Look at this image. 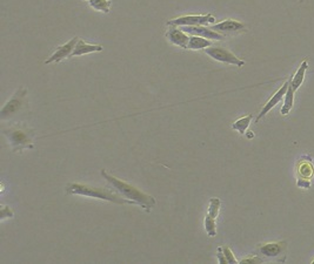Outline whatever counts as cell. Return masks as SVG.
<instances>
[{
    "label": "cell",
    "mask_w": 314,
    "mask_h": 264,
    "mask_svg": "<svg viewBox=\"0 0 314 264\" xmlns=\"http://www.w3.org/2000/svg\"><path fill=\"white\" fill-rule=\"evenodd\" d=\"M100 174L103 175V177L106 181H107L109 186L115 189L117 193H119L120 195H123L124 198H126L127 200L134 201L138 206L144 208L146 211H151L152 208L155 207L156 201L152 195H148L146 194V193L141 191L140 189L133 187L132 184L117 179L116 176L108 174L105 169H101Z\"/></svg>",
    "instance_id": "obj_1"
},
{
    "label": "cell",
    "mask_w": 314,
    "mask_h": 264,
    "mask_svg": "<svg viewBox=\"0 0 314 264\" xmlns=\"http://www.w3.org/2000/svg\"><path fill=\"white\" fill-rule=\"evenodd\" d=\"M66 194L81 195V196H86V198L99 199L117 204H128V206H131V204H137L134 201L123 198V195L117 193L115 189H113V190H109L107 188L93 187L86 183H69L68 186H66Z\"/></svg>",
    "instance_id": "obj_2"
},
{
    "label": "cell",
    "mask_w": 314,
    "mask_h": 264,
    "mask_svg": "<svg viewBox=\"0 0 314 264\" xmlns=\"http://www.w3.org/2000/svg\"><path fill=\"white\" fill-rule=\"evenodd\" d=\"M4 135L9 140L10 146L13 152L21 153L25 149H33V139L35 132L33 129L27 127L26 125H14L10 128L4 129Z\"/></svg>",
    "instance_id": "obj_3"
},
{
    "label": "cell",
    "mask_w": 314,
    "mask_h": 264,
    "mask_svg": "<svg viewBox=\"0 0 314 264\" xmlns=\"http://www.w3.org/2000/svg\"><path fill=\"white\" fill-rule=\"evenodd\" d=\"M297 186L299 188L308 189L312 186L314 177V164L309 156H303L297 164Z\"/></svg>",
    "instance_id": "obj_4"
},
{
    "label": "cell",
    "mask_w": 314,
    "mask_h": 264,
    "mask_svg": "<svg viewBox=\"0 0 314 264\" xmlns=\"http://www.w3.org/2000/svg\"><path fill=\"white\" fill-rule=\"evenodd\" d=\"M215 21V18L212 14H191V15H182L176 17L167 21L168 26H201L209 25Z\"/></svg>",
    "instance_id": "obj_5"
},
{
    "label": "cell",
    "mask_w": 314,
    "mask_h": 264,
    "mask_svg": "<svg viewBox=\"0 0 314 264\" xmlns=\"http://www.w3.org/2000/svg\"><path fill=\"white\" fill-rule=\"evenodd\" d=\"M205 53L211 57L213 60L222 62V64H229V65H234L238 67H242L245 65V61L239 59L238 57H235V54H233L231 51L223 49L220 46H213L207 47L205 50Z\"/></svg>",
    "instance_id": "obj_6"
},
{
    "label": "cell",
    "mask_w": 314,
    "mask_h": 264,
    "mask_svg": "<svg viewBox=\"0 0 314 264\" xmlns=\"http://www.w3.org/2000/svg\"><path fill=\"white\" fill-rule=\"evenodd\" d=\"M26 95H27V89L25 87L19 88L2 108V112H0L2 119H6V117H10L12 115H14L15 113H18L19 110L21 109L24 104H25Z\"/></svg>",
    "instance_id": "obj_7"
},
{
    "label": "cell",
    "mask_w": 314,
    "mask_h": 264,
    "mask_svg": "<svg viewBox=\"0 0 314 264\" xmlns=\"http://www.w3.org/2000/svg\"><path fill=\"white\" fill-rule=\"evenodd\" d=\"M184 32H186L187 34L190 35H198V37H203L209 39V40H219L221 41L225 39V35L221 33L215 32L211 29V27H206V26H182L180 27Z\"/></svg>",
    "instance_id": "obj_8"
},
{
    "label": "cell",
    "mask_w": 314,
    "mask_h": 264,
    "mask_svg": "<svg viewBox=\"0 0 314 264\" xmlns=\"http://www.w3.org/2000/svg\"><path fill=\"white\" fill-rule=\"evenodd\" d=\"M288 86H289V79L287 81H285L284 84H282L281 87L278 89L272 97H271V99L267 102H266L264 107H262V109L260 110V113H259V115L257 116V120H256L257 122L260 121L271 109H273L282 99H284L286 95V92H287V89H288Z\"/></svg>",
    "instance_id": "obj_9"
},
{
    "label": "cell",
    "mask_w": 314,
    "mask_h": 264,
    "mask_svg": "<svg viewBox=\"0 0 314 264\" xmlns=\"http://www.w3.org/2000/svg\"><path fill=\"white\" fill-rule=\"evenodd\" d=\"M286 242H271V243H264L258 247V253L265 256L268 258H277L281 255H285L286 253Z\"/></svg>",
    "instance_id": "obj_10"
},
{
    "label": "cell",
    "mask_w": 314,
    "mask_h": 264,
    "mask_svg": "<svg viewBox=\"0 0 314 264\" xmlns=\"http://www.w3.org/2000/svg\"><path fill=\"white\" fill-rule=\"evenodd\" d=\"M78 40H79V39L76 37V38L71 39V40L69 42H66V44L59 46L56 52H54L45 61V65H50V64H52V62H60L61 60H64V59L70 58L71 54H72L73 52L74 47H76L77 45Z\"/></svg>",
    "instance_id": "obj_11"
},
{
    "label": "cell",
    "mask_w": 314,
    "mask_h": 264,
    "mask_svg": "<svg viewBox=\"0 0 314 264\" xmlns=\"http://www.w3.org/2000/svg\"><path fill=\"white\" fill-rule=\"evenodd\" d=\"M211 29L215 31V32L221 34H234L239 32H244L246 31V25L240 21L232 20V19H227L219 23L211 26Z\"/></svg>",
    "instance_id": "obj_12"
},
{
    "label": "cell",
    "mask_w": 314,
    "mask_h": 264,
    "mask_svg": "<svg viewBox=\"0 0 314 264\" xmlns=\"http://www.w3.org/2000/svg\"><path fill=\"white\" fill-rule=\"evenodd\" d=\"M166 37L168 40H170L172 44L182 47V49H187L188 41H190V35H188L186 32H184L182 29H178V27L175 26H170V29H168Z\"/></svg>",
    "instance_id": "obj_13"
},
{
    "label": "cell",
    "mask_w": 314,
    "mask_h": 264,
    "mask_svg": "<svg viewBox=\"0 0 314 264\" xmlns=\"http://www.w3.org/2000/svg\"><path fill=\"white\" fill-rule=\"evenodd\" d=\"M103 50H104V47L101 45L87 44L85 40L79 39L76 47H74L72 54H71V57H80V55L93 53V52H101Z\"/></svg>",
    "instance_id": "obj_14"
},
{
    "label": "cell",
    "mask_w": 314,
    "mask_h": 264,
    "mask_svg": "<svg viewBox=\"0 0 314 264\" xmlns=\"http://www.w3.org/2000/svg\"><path fill=\"white\" fill-rule=\"evenodd\" d=\"M308 68V61L305 60L301 62V65L299 66V68L297 69V72L293 74V76L289 78V81H291V86L294 92H297L298 89L300 88V86L303 85L306 70Z\"/></svg>",
    "instance_id": "obj_15"
},
{
    "label": "cell",
    "mask_w": 314,
    "mask_h": 264,
    "mask_svg": "<svg viewBox=\"0 0 314 264\" xmlns=\"http://www.w3.org/2000/svg\"><path fill=\"white\" fill-rule=\"evenodd\" d=\"M212 42L211 40L203 37H198V35H190V41H188L187 49L188 50H206L207 47H211Z\"/></svg>",
    "instance_id": "obj_16"
},
{
    "label": "cell",
    "mask_w": 314,
    "mask_h": 264,
    "mask_svg": "<svg viewBox=\"0 0 314 264\" xmlns=\"http://www.w3.org/2000/svg\"><path fill=\"white\" fill-rule=\"evenodd\" d=\"M294 90L291 86V81H289V86L287 92H286L285 95V100L284 104H282V107L280 109V114L281 115H287V114L291 112V109L293 107V102H294Z\"/></svg>",
    "instance_id": "obj_17"
},
{
    "label": "cell",
    "mask_w": 314,
    "mask_h": 264,
    "mask_svg": "<svg viewBox=\"0 0 314 264\" xmlns=\"http://www.w3.org/2000/svg\"><path fill=\"white\" fill-rule=\"evenodd\" d=\"M252 119H253L252 114H249V115H246L244 117H240V119H238L237 121L233 122L232 128L234 129V131L240 133L241 135H244V134H246L247 128L250 127V124H251V121H252Z\"/></svg>",
    "instance_id": "obj_18"
},
{
    "label": "cell",
    "mask_w": 314,
    "mask_h": 264,
    "mask_svg": "<svg viewBox=\"0 0 314 264\" xmlns=\"http://www.w3.org/2000/svg\"><path fill=\"white\" fill-rule=\"evenodd\" d=\"M88 5L92 9L104 12V13H108L109 9H111V2L109 0H88Z\"/></svg>",
    "instance_id": "obj_19"
},
{
    "label": "cell",
    "mask_w": 314,
    "mask_h": 264,
    "mask_svg": "<svg viewBox=\"0 0 314 264\" xmlns=\"http://www.w3.org/2000/svg\"><path fill=\"white\" fill-rule=\"evenodd\" d=\"M205 229L207 231V234L211 237H214L217 235V227H215V219L212 218L210 214L206 215L205 218Z\"/></svg>",
    "instance_id": "obj_20"
},
{
    "label": "cell",
    "mask_w": 314,
    "mask_h": 264,
    "mask_svg": "<svg viewBox=\"0 0 314 264\" xmlns=\"http://www.w3.org/2000/svg\"><path fill=\"white\" fill-rule=\"evenodd\" d=\"M220 206H221V202L218 198H213V199L210 200L209 214L212 216V218H214V219L218 218L219 210H220Z\"/></svg>",
    "instance_id": "obj_21"
},
{
    "label": "cell",
    "mask_w": 314,
    "mask_h": 264,
    "mask_svg": "<svg viewBox=\"0 0 314 264\" xmlns=\"http://www.w3.org/2000/svg\"><path fill=\"white\" fill-rule=\"evenodd\" d=\"M14 216V211L10 207L2 206L0 208V220L4 221L5 219H12Z\"/></svg>",
    "instance_id": "obj_22"
},
{
    "label": "cell",
    "mask_w": 314,
    "mask_h": 264,
    "mask_svg": "<svg viewBox=\"0 0 314 264\" xmlns=\"http://www.w3.org/2000/svg\"><path fill=\"white\" fill-rule=\"evenodd\" d=\"M221 248H222V253L227 259V263H238L232 253V250H231V248L229 246H222Z\"/></svg>",
    "instance_id": "obj_23"
},
{
    "label": "cell",
    "mask_w": 314,
    "mask_h": 264,
    "mask_svg": "<svg viewBox=\"0 0 314 264\" xmlns=\"http://www.w3.org/2000/svg\"><path fill=\"white\" fill-rule=\"evenodd\" d=\"M240 263L241 264H245V263H264V259H262L261 257H259V256H252V257L242 258Z\"/></svg>",
    "instance_id": "obj_24"
},
{
    "label": "cell",
    "mask_w": 314,
    "mask_h": 264,
    "mask_svg": "<svg viewBox=\"0 0 314 264\" xmlns=\"http://www.w3.org/2000/svg\"><path fill=\"white\" fill-rule=\"evenodd\" d=\"M217 257H218L219 263H221V264L227 263V259H226V257H225V255H223V253H222V248H221V247H219V248H218Z\"/></svg>",
    "instance_id": "obj_25"
},
{
    "label": "cell",
    "mask_w": 314,
    "mask_h": 264,
    "mask_svg": "<svg viewBox=\"0 0 314 264\" xmlns=\"http://www.w3.org/2000/svg\"><path fill=\"white\" fill-rule=\"evenodd\" d=\"M87 2H88V0H87Z\"/></svg>",
    "instance_id": "obj_26"
}]
</instances>
